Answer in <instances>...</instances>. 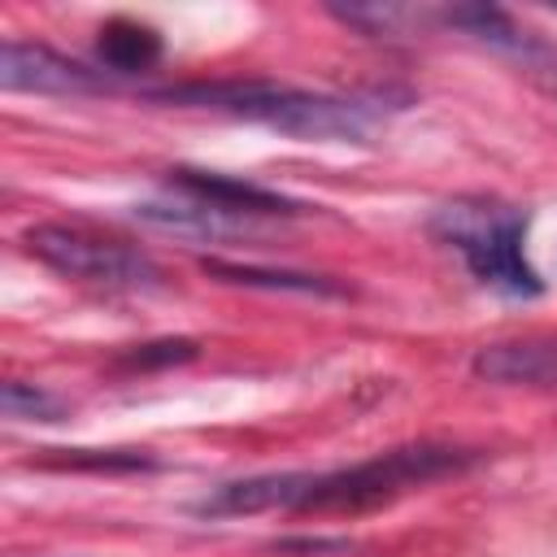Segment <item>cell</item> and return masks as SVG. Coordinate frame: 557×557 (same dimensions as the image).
I'll use <instances>...</instances> for the list:
<instances>
[{
    "label": "cell",
    "mask_w": 557,
    "mask_h": 557,
    "mask_svg": "<svg viewBox=\"0 0 557 557\" xmlns=\"http://www.w3.org/2000/svg\"><path fill=\"white\" fill-rule=\"evenodd\" d=\"M152 96L170 104L226 109V113H239V117H252V122H265V126H278L305 139H361L370 126V109L361 100L313 96V91H296L283 83H187V87H165Z\"/></svg>",
    "instance_id": "obj_1"
},
{
    "label": "cell",
    "mask_w": 557,
    "mask_h": 557,
    "mask_svg": "<svg viewBox=\"0 0 557 557\" xmlns=\"http://www.w3.org/2000/svg\"><path fill=\"white\" fill-rule=\"evenodd\" d=\"M466 457L457 448H440V444H413V448H392L383 457H370L361 466L348 470H331V474H313L309 492L300 496V513H361L374 505L396 500L409 487H422L448 470H457Z\"/></svg>",
    "instance_id": "obj_2"
},
{
    "label": "cell",
    "mask_w": 557,
    "mask_h": 557,
    "mask_svg": "<svg viewBox=\"0 0 557 557\" xmlns=\"http://www.w3.org/2000/svg\"><path fill=\"white\" fill-rule=\"evenodd\" d=\"M435 226L466 257V265L474 270L479 283L509 292V296H535L540 292V278L522 252L527 226L513 209L487 205V200H457V205L440 209Z\"/></svg>",
    "instance_id": "obj_3"
},
{
    "label": "cell",
    "mask_w": 557,
    "mask_h": 557,
    "mask_svg": "<svg viewBox=\"0 0 557 557\" xmlns=\"http://www.w3.org/2000/svg\"><path fill=\"white\" fill-rule=\"evenodd\" d=\"M26 248L48 261L52 270H61L65 278L91 283V287H109V292H139V287H157L161 270L152 265L148 252L131 248L126 239L87 231V226H70V222H39L26 231Z\"/></svg>",
    "instance_id": "obj_4"
},
{
    "label": "cell",
    "mask_w": 557,
    "mask_h": 557,
    "mask_svg": "<svg viewBox=\"0 0 557 557\" xmlns=\"http://www.w3.org/2000/svg\"><path fill=\"white\" fill-rule=\"evenodd\" d=\"M0 83L4 91H57V96H70V91H100V78L44 48V44H26V39H4L0 44Z\"/></svg>",
    "instance_id": "obj_5"
},
{
    "label": "cell",
    "mask_w": 557,
    "mask_h": 557,
    "mask_svg": "<svg viewBox=\"0 0 557 557\" xmlns=\"http://www.w3.org/2000/svg\"><path fill=\"white\" fill-rule=\"evenodd\" d=\"M313 474H257L218 487L213 496L200 500L205 513H261V509H296L300 496L309 492Z\"/></svg>",
    "instance_id": "obj_6"
},
{
    "label": "cell",
    "mask_w": 557,
    "mask_h": 557,
    "mask_svg": "<svg viewBox=\"0 0 557 557\" xmlns=\"http://www.w3.org/2000/svg\"><path fill=\"white\" fill-rule=\"evenodd\" d=\"M474 370L483 379L500 383H535L557 374V339H518V344H492L474 357Z\"/></svg>",
    "instance_id": "obj_7"
},
{
    "label": "cell",
    "mask_w": 557,
    "mask_h": 557,
    "mask_svg": "<svg viewBox=\"0 0 557 557\" xmlns=\"http://www.w3.org/2000/svg\"><path fill=\"white\" fill-rule=\"evenodd\" d=\"M96 48H100V61L113 65V70H122V74L148 70V65L161 61V35L152 26H144V22H135V17L104 22Z\"/></svg>",
    "instance_id": "obj_8"
},
{
    "label": "cell",
    "mask_w": 557,
    "mask_h": 557,
    "mask_svg": "<svg viewBox=\"0 0 557 557\" xmlns=\"http://www.w3.org/2000/svg\"><path fill=\"white\" fill-rule=\"evenodd\" d=\"M209 274H222L231 283H248V287H292V292H322V296H339L335 283L318 278V274H287V270H257V265H226V261H205Z\"/></svg>",
    "instance_id": "obj_9"
},
{
    "label": "cell",
    "mask_w": 557,
    "mask_h": 557,
    "mask_svg": "<svg viewBox=\"0 0 557 557\" xmlns=\"http://www.w3.org/2000/svg\"><path fill=\"white\" fill-rule=\"evenodd\" d=\"M4 413H9V418H52V413H57V400L44 396L39 387L4 383Z\"/></svg>",
    "instance_id": "obj_10"
}]
</instances>
